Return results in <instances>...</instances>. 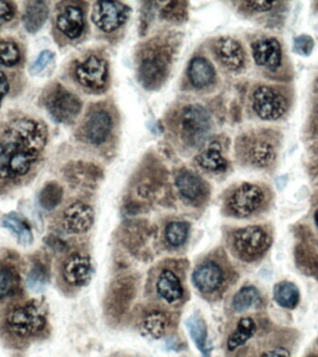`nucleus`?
<instances>
[{
	"label": "nucleus",
	"instance_id": "79ce46f5",
	"mask_svg": "<svg viewBox=\"0 0 318 357\" xmlns=\"http://www.w3.org/2000/svg\"><path fill=\"white\" fill-rule=\"evenodd\" d=\"M314 220H315V227H317V231H318V209L317 211H315Z\"/></svg>",
	"mask_w": 318,
	"mask_h": 357
},
{
	"label": "nucleus",
	"instance_id": "2f4dec72",
	"mask_svg": "<svg viewBox=\"0 0 318 357\" xmlns=\"http://www.w3.org/2000/svg\"><path fill=\"white\" fill-rule=\"evenodd\" d=\"M63 198V188L57 181H49L41 189L38 195L40 206L47 211H53L60 206Z\"/></svg>",
	"mask_w": 318,
	"mask_h": 357
},
{
	"label": "nucleus",
	"instance_id": "cd10ccee",
	"mask_svg": "<svg viewBox=\"0 0 318 357\" xmlns=\"http://www.w3.org/2000/svg\"><path fill=\"white\" fill-rule=\"evenodd\" d=\"M273 300L282 308L294 310L300 303L298 287L293 282L280 281L275 284L273 290Z\"/></svg>",
	"mask_w": 318,
	"mask_h": 357
},
{
	"label": "nucleus",
	"instance_id": "7c9ffc66",
	"mask_svg": "<svg viewBox=\"0 0 318 357\" xmlns=\"http://www.w3.org/2000/svg\"><path fill=\"white\" fill-rule=\"evenodd\" d=\"M261 295L258 289L254 286H245L241 287L234 294L232 300V307L236 312H247L259 303Z\"/></svg>",
	"mask_w": 318,
	"mask_h": 357
},
{
	"label": "nucleus",
	"instance_id": "37998d69",
	"mask_svg": "<svg viewBox=\"0 0 318 357\" xmlns=\"http://www.w3.org/2000/svg\"><path fill=\"white\" fill-rule=\"evenodd\" d=\"M307 357H318L317 356H307Z\"/></svg>",
	"mask_w": 318,
	"mask_h": 357
},
{
	"label": "nucleus",
	"instance_id": "c85d7f7f",
	"mask_svg": "<svg viewBox=\"0 0 318 357\" xmlns=\"http://www.w3.org/2000/svg\"><path fill=\"white\" fill-rule=\"evenodd\" d=\"M24 55L21 45L10 38L0 39V70L21 66Z\"/></svg>",
	"mask_w": 318,
	"mask_h": 357
},
{
	"label": "nucleus",
	"instance_id": "bb28decb",
	"mask_svg": "<svg viewBox=\"0 0 318 357\" xmlns=\"http://www.w3.org/2000/svg\"><path fill=\"white\" fill-rule=\"evenodd\" d=\"M186 328L190 337L203 357H211V349L208 343V328L205 321L198 314H192L186 320Z\"/></svg>",
	"mask_w": 318,
	"mask_h": 357
},
{
	"label": "nucleus",
	"instance_id": "6ab92c4d",
	"mask_svg": "<svg viewBox=\"0 0 318 357\" xmlns=\"http://www.w3.org/2000/svg\"><path fill=\"white\" fill-rule=\"evenodd\" d=\"M112 126L113 123L107 112H93L89 114L84 128L86 139L92 144H103L110 135Z\"/></svg>",
	"mask_w": 318,
	"mask_h": 357
},
{
	"label": "nucleus",
	"instance_id": "f8f14e48",
	"mask_svg": "<svg viewBox=\"0 0 318 357\" xmlns=\"http://www.w3.org/2000/svg\"><path fill=\"white\" fill-rule=\"evenodd\" d=\"M93 222L94 211L88 204L77 201L64 209L63 226L67 233L74 234L86 233L92 227Z\"/></svg>",
	"mask_w": 318,
	"mask_h": 357
},
{
	"label": "nucleus",
	"instance_id": "4c0bfd02",
	"mask_svg": "<svg viewBox=\"0 0 318 357\" xmlns=\"http://www.w3.org/2000/svg\"><path fill=\"white\" fill-rule=\"evenodd\" d=\"M17 13V6L11 1H0V27L8 24Z\"/></svg>",
	"mask_w": 318,
	"mask_h": 357
},
{
	"label": "nucleus",
	"instance_id": "ea45409f",
	"mask_svg": "<svg viewBox=\"0 0 318 357\" xmlns=\"http://www.w3.org/2000/svg\"><path fill=\"white\" fill-rule=\"evenodd\" d=\"M11 91V81L4 70H0V107Z\"/></svg>",
	"mask_w": 318,
	"mask_h": 357
},
{
	"label": "nucleus",
	"instance_id": "20e7f679",
	"mask_svg": "<svg viewBox=\"0 0 318 357\" xmlns=\"http://www.w3.org/2000/svg\"><path fill=\"white\" fill-rule=\"evenodd\" d=\"M42 100L50 117L60 124H71L82 110L80 98L59 83L46 89Z\"/></svg>",
	"mask_w": 318,
	"mask_h": 357
},
{
	"label": "nucleus",
	"instance_id": "f03ea898",
	"mask_svg": "<svg viewBox=\"0 0 318 357\" xmlns=\"http://www.w3.org/2000/svg\"><path fill=\"white\" fill-rule=\"evenodd\" d=\"M47 322V307L44 301L33 298L8 312L7 331L14 336L29 337L44 331Z\"/></svg>",
	"mask_w": 318,
	"mask_h": 357
},
{
	"label": "nucleus",
	"instance_id": "f3484780",
	"mask_svg": "<svg viewBox=\"0 0 318 357\" xmlns=\"http://www.w3.org/2000/svg\"><path fill=\"white\" fill-rule=\"evenodd\" d=\"M215 53L222 66L232 71L244 66L245 52L241 44L234 38L222 36L214 45Z\"/></svg>",
	"mask_w": 318,
	"mask_h": 357
},
{
	"label": "nucleus",
	"instance_id": "39448f33",
	"mask_svg": "<svg viewBox=\"0 0 318 357\" xmlns=\"http://www.w3.org/2000/svg\"><path fill=\"white\" fill-rule=\"evenodd\" d=\"M172 52L165 44L153 43L145 47L139 60V79L148 89L156 88L167 77Z\"/></svg>",
	"mask_w": 318,
	"mask_h": 357
},
{
	"label": "nucleus",
	"instance_id": "72a5a7b5",
	"mask_svg": "<svg viewBox=\"0 0 318 357\" xmlns=\"http://www.w3.org/2000/svg\"><path fill=\"white\" fill-rule=\"evenodd\" d=\"M49 284V272L42 262L38 261L33 265L26 278L28 289L33 293H40Z\"/></svg>",
	"mask_w": 318,
	"mask_h": 357
},
{
	"label": "nucleus",
	"instance_id": "58836bf2",
	"mask_svg": "<svg viewBox=\"0 0 318 357\" xmlns=\"http://www.w3.org/2000/svg\"><path fill=\"white\" fill-rule=\"evenodd\" d=\"M245 8L251 11H256V13H265L273 10L278 4V2H267V1H245L243 2Z\"/></svg>",
	"mask_w": 318,
	"mask_h": 357
},
{
	"label": "nucleus",
	"instance_id": "412c9836",
	"mask_svg": "<svg viewBox=\"0 0 318 357\" xmlns=\"http://www.w3.org/2000/svg\"><path fill=\"white\" fill-rule=\"evenodd\" d=\"M195 162L206 172H225L228 167V162L222 155V146L216 141L211 142L208 147L195 158Z\"/></svg>",
	"mask_w": 318,
	"mask_h": 357
},
{
	"label": "nucleus",
	"instance_id": "ddd939ff",
	"mask_svg": "<svg viewBox=\"0 0 318 357\" xmlns=\"http://www.w3.org/2000/svg\"><path fill=\"white\" fill-rule=\"evenodd\" d=\"M92 264L89 256L80 253L70 255L64 261L61 273L64 281L73 287H85L92 278Z\"/></svg>",
	"mask_w": 318,
	"mask_h": 357
},
{
	"label": "nucleus",
	"instance_id": "393cba45",
	"mask_svg": "<svg viewBox=\"0 0 318 357\" xmlns=\"http://www.w3.org/2000/svg\"><path fill=\"white\" fill-rule=\"evenodd\" d=\"M188 75L195 88L202 89L213 82L215 70L206 59L197 57L192 59L190 63Z\"/></svg>",
	"mask_w": 318,
	"mask_h": 357
},
{
	"label": "nucleus",
	"instance_id": "c9c22d12",
	"mask_svg": "<svg viewBox=\"0 0 318 357\" xmlns=\"http://www.w3.org/2000/svg\"><path fill=\"white\" fill-rule=\"evenodd\" d=\"M314 47V39L308 35L298 36L293 42V50H294V52L298 55L303 56V57L311 55Z\"/></svg>",
	"mask_w": 318,
	"mask_h": 357
},
{
	"label": "nucleus",
	"instance_id": "9b49d317",
	"mask_svg": "<svg viewBox=\"0 0 318 357\" xmlns=\"http://www.w3.org/2000/svg\"><path fill=\"white\" fill-rule=\"evenodd\" d=\"M128 14L127 6L121 2L99 1L92 8L91 20L99 29L111 33L124 24Z\"/></svg>",
	"mask_w": 318,
	"mask_h": 357
},
{
	"label": "nucleus",
	"instance_id": "1a4fd4ad",
	"mask_svg": "<svg viewBox=\"0 0 318 357\" xmlns=\"http://www.w3.org/2000/svg\"><path fill=\"white\" fill-rule=\"evenodd\" d=\"M195 289L206 296L216 294L225 287L226 275L225 268L214 259L201 262L192 275Z\"/></svg>",
	"mask_w": 318,
	"mask_h": 357
},
{
	"label": "nucleus",
	"instance_id": "a211bd4d",
	"mask_svg": "<svg viewBox=\"0 0 318 357\" xmlns=\"http://www.w3.org/2000/svg\"><path fill=\"white\" fill-rule=\"evenodd\" d=\"M156 289L158 297L169 304L176 303L183 298L184 289L181 278L170 268H164L159 273Z\"/></svg>",
	"mask_w": 318,
	"mask_h": 357
},
{
	"label": "nucleus",
	"instance_id": "a878e982",
	"mask_svg": "<svg viewBox=\"0 0 318 357\" xmlns=\"http://www.w3.org/2000/svg\"><path fill=\"white\" fill-rule=\"evenodd\" d=\"M169 325V320L167 314L155 310L145 315L139 329L144 336L153 340H160L166 335Z\"/></svg>",
	"mask_w": 318,
	"mask_h": 357
},
{
	"label": "nucleus",
	"instance_id": "6e6552de",
	"mask_svg": "<svg viewBox=\"0 0 318 357\" xmlns=\"http://www.w3.org/2000/svg\"><path fill=\"white\" fill-rule=\"evenodd\" d=\"M252 107L259 119L273 121L286 113L287 102L278 89L273 86H261L253 92Z\"/></svg>",
	"mask_w": 318,
	"mask_h": 357
},
{
	"label": "nucleus",
	"instance_id": "473e14b6",
	"mask_svg": "<svg viewBox=\"0 0 318 357\" xmlns=\"http://www.w3.org/2000/svg\"><path fill=\"white\" fill-rule=\"evenodd\" d=\"M190 225L187 222L175 220L167 223L165 229V238L167 244L172 248H180L186 244L188 239Z\"/></svg>",
	"mask_w": 318,
	"mask_h": 357
},
{
	"label": "nucleus",
	"instance_id": "4468645a",
	"mask_svg": "<svg viewBox=\"0 0 318 357\" xmlns=\"http://www.w3.org/2000/svg\"><path fill=\"white\" fill-rule=\"evenodd\" d=\"M85 27V18L82 8L68 4L60 8L55 17V29L63 36L75 40L82 35Z\"/></svg>",
	"mask_w": 318,
	"mask_h": 357
},
{
	"label": "nucleus",
	"instance_id": "2eb2a0df",
	"mask_svg": "<svg viewBox=\"0 0 318 357\" xmlns=\"http://www.w3.org/2000/svg\"><path fill=\"white\" fill-rule=\"evenodd\" d=\"M252 56L257 66L275 72L281 66L282 47L275 38L259 39L251 45Z\"/></svg>",
	"mask_w": 318,
	"mask_h": 357
},
{
	"label": "nucleus",
	"instance_id": "b1692460",
	"mask_svg": "<svg viewBox=\"0 0 318 357\" xmlns=\"http://www.w3.org/2000/svg\"><path fill=\"white\" fill-rule=\"evenodd\" d=\"M257 332V324L251 317H243L238 320L236 328L228 336L226 347L229 351H234L244 346L254 337Z\"/></svg>",
	"mask_w": 318,
	"mask_h": 357
},
{
	"label": "nucleus",
	"instance_id": "a19ab883",
	"mask_svg": "<svg viewBox=\"0 0 318 357\" xmlns=\"http://www.w3.org/2000/svg\"><path fill=\"white\" fill-rule=\"evenodd\" d=\"M259 357H292V354L287 349L278 347L264 351Z\"/></svg>",
	"mask_w": 318,
	"mask_h": 357
},
{
	"label": "nucleus",
	"instance_id": "7ed1b4c3",
	"mask_svg": "<svg viewBox=\"0 0 318 357\" xmlns=\"http://www.w3.org/2000/svg\"><path fill=\"white\" fill-rule=\"evenodd\" d=\"M273 239L269 231L259 225H250L237 229L231 237L234 252L242 261H259L269 250Z\"/></svg>",
	"mask_w": 318,
	"mask_h": 357
},
{
	"label": "nucleus",
	"instance_id": "f257e3e1",
	"mask_svg": "<svg viewBox=\"0 0 318 357\" xmlns=\"http://www.w3.org/2000/svg\"><path fill=\"white\" fill-rule=\"evenodd\" d=\"M49 139L42 120L10 114L0 121V181L19 183L40 163Z\"/></svg>",
	"mask_w": 318,
	"mask_h": 357
},
{
	"label": "nucleus",
	"instance_id": "dca6fc26",
	"mask_svg": "<svg viewBox=\"0 0 318 357\" xmlns=\"http://www.w3.org/2000/svg\"><path fill=\"white\" fill-rule=\"evenodd\" d=\"M178 192L184 199L192 204L203 202L209 195V187L206 181L190 170H183L175 180Z\"/></svg>",
	"mask_w": 318,
	"mask_h": 357
},
{
	"label": "nucleus",
	"instance_id": "e433bc0d",
	"mask_svg": "<svg viewBox=\"0 0 318 357\" xmlns=\"http://www.w3.org/2000/svg\"><path fill=\"white\" fill-rule=\"evenodd\" d=\"M54 60V53L50 52L49 50H43L40 54L38 56L36 61H33L32 66L30 67V73L32 75H39L47 68V66L52 63Z\"/></svg>",
	"mask_w": 318,
	"mask_h": 357
},
{
	"label": "nucleus",
	"instance_id": "0eeeda50",
	"mask_svg": "<svg viewBox=\"0 0 318 357\" xmlns=\"http://www.w3.org/2000/svg\"><path fill=\"white\" fill-rule=\"evenodd\" d=\"M265 194L261 187L253 183H243L232 192L227 199V209L233 216L248 218L264 206Z\"/></svg>",
	"mask_w": 318,
	"mask_h": 357
},
{
	"label": "nucleus",
	"instance_id": "5701e85b",
	"mask_svg": "<svg viewBox=\"0 0 318 357\" xmlns=\"http://www.w3.org/2000/svg\"><path fill=\"white\" fill-rule=\"evenodd\" d=\"M247 158L253 166L266 167L271 166L275 159V152L273 145L264 139H253L248 142Z\"/></svg>",
	"mask_w": 318,
	"mask_h": 357
},
{
	"label": "nucleus",
	"instance_id": "423d86ee",
	"mask_svg": "<svg viewBox=\"0 0 318 357\" xmlns=\"http://www.w3.org/2000/svg\"><path fill=\"white\" fill-rule=\"evenodd\" d=\"M179 124L184 144L190 147L200 146L211 130V116L203 106L190 105L181 111Z\"/></svg>",
	"mask_w": 318,
	"mask_h": 357
},
{
	"label": "nucleus",
	"instance_id": "4be33fe9",
	"mask_svg": "<svg viewBox=\"0 0 318 357\" xmlns=\"http://www.w3.org/2000/svg\"><path fill=\"white\" fill-rule=\"evenodd\" d=\"M1 225L16 236L17 241L20 245H24V247L32 245L33 241L32 229H31L29 222L21 215L16 212H10V213L4 215L1 219Z\"/></svg>",
	"mask_w": 318,
	"mask_h": 357
},
{
	"label": "nucleus",
	"instance_id": "c756f323",
	"mask_svg": "<svg viewBox=\"0 0 318 357\" xmlns=\"http://www.w3.org/2000/svg\"><path fill=\"white\" fill-rule=\"evenodd\" d=\"M22 278L16 268L4 265L0 267V300L13 297L20 291Z\"/></svg>",
	"mask_w": 318,
	"mask_h": 357
},
{
	"label": "nucleus",
	"instance_id": "9d476101",
	"mask_svg": "<svg viewBox=\"0 0 318 357\" xmlns=\"http://www.w3.org/2000/svg\"><path fill=\"white\" fill-rule=\"evenodd\" d=\"M74 74L75 79L84 88L100 89L107 82V63L102 58L91 55L75 64Z\"/></svg>",
	"mask_w": 318,
	"mask_h": 357
},
{
	"label": "nucleus",
	"instance_id": "f704fd0d",
	"mask_svg": "<svg viewBox=\"0 0 318 357\" xmlns=\"http://www.w3.org/2000/svg\"><path fill=\"white\" fill-rule=\"evenodd\" d=\"M161 15L167 21H183L187 16L186 2H169L161 10Z\"/></svg>",
	"mask_w": 318,
	"mask_h": 357
},
{
	"label": "nucleus",
	"instance_id": "aec40b11",
	"mask_svg": "<svg viewBox=\"0 0 318 357\" xmlns=\"http://www.w3.org/2000/svg\"><path fill=\"white\" fill-rule=\"evenodd\" d=\"M50 8L47 3L40 0L25 2L22 20L25 30L30 33H36L46 24L49 18Z\"/></svg>",
	"mask_w": 318,
	"mask_h": 357
}]
</instances>
